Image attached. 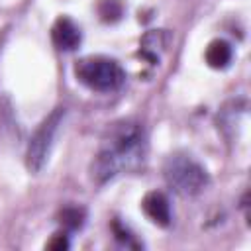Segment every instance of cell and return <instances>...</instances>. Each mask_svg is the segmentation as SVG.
<instances>
[{
  "label": "cell",
  "mask_w": 251,
  "mask_h": 251,
  "mask_svg": "<svg viewBox=\"0 0 251 251\" xmlns=\"http://www.w3.org/2000/svg\"><path fill=\"white\" fill-rule=\"evenodd\" d=\"M147 157V133L141 122L127 118L112 124L98 147L90 173L98 184L116 178L122 173L137 171Z\"/></svg>",
  "instance_id": "6da1fadb"
},
{
  "label": "cell",
  "mask_w": 251,
  "mask_h": 251,
  "mask_svg": "<svg viewBox=\"0 0 251 251\" xmlns=\"http://www.w3.org/2000/svg\"><path fill=\"white\" fill-rule=\"evenodd\" d=\"M75 75L76 78L88 86L90 90L96 92H112L124 84L126 73L122 65L110 57L102 55H92L84 57L75 65Z\"/></svg>",
  "instance_id": "7a4b0ae2"
},
{
  "label": "cell",
  "mask_w": 251,
  "mask_h": 251,
  "mask_svg": "<svg viewBox=\"0 0 251 251\" xmlns=\"http://www.w3.org/2000/svg\"><path fill=\"white\" fill-rule=\"evenodd\" d=\"M163 175H165L167 184L182 196H194L202 192L210 180L206 169L198 161H194L188 155H180V153L167 157Z\"/></svg>",
  "instance_id": "3957f363"
},
{
  "label": "cell",
  "mask_w": 251,
  "mask_h": 251,
  "mask_svg": "<svg viewBox=\"0 0 251 251\" xmlns=\"http://www.w3.org/2000/svg\"><path fill=\"white\" fill-rule=\"evenodd\" d=\"M65 118V110L63 108H57L47 120H43V124L35 129L31 141H29V147H27V155H25V161H27V169L37 173L43 169L47 157H49V151L53 147V139H55V133L61 126Z\"/></svg>",
  "instance_id": "277c9868"
},
{
  "label": "cell",
  "mask_w": 251,
  "mask_h": 251,
  "mask_svg": "<svg viewBox=\"0 0 251 251\" xmlns=\"http://www.w3.org/2000/svg\"><path fill=\"white\" fill-rule=\"evenodd\" d=\"M51 37L57 49L61 51H73L80 45V29L71 18H59L51 27Z\"/></svg>",
  "instance_id": "5b68a950"
},
{
  "label": "cell",
  "mask_w": 251,
  "mask_h": 251,
  "mask_svg": "<svg viewBox=\"0 0 251 251\" xmlns=\"http://www.w3.org/2000/svg\"><path fill=\"white\" fill-rule=\"evenodd\" d=\"M141 208H143L145 216L151 222H155L157 226L167 227L171 224V204H169V198L163 192H159V190L147 192L143 202H141Z\"/></svg>",
  "instance_id": "8992f818"
},
{
  "label": "cell",
  "mask_w": 251,
  "mask_h": 251,
  "mask_svg": "<svg viewBox=\"0 0 251 251\" xmlns=\"http://www.w3.org/2000/svg\"><path fill=\"white\" fill-rule=\"evenodd\" d=\"M233 49L226 39H214L206 47V63L212 69H226L231 63Z\"/></svg>",
  "instance_id": "52a82bcc"
},
{
  "label": "cell",
  "mask_w": 251,
  "mask_h": 251,
  "mask_svg": "<svg viewBox=\"0 0 251 251\" xmlns=\"http://www.w3.org/2000/svg\"><path fill=\"white\" fill-rule=\"evenodd\" d=\"M84 218H86V212L80 206H67L59 214V222L67 229H80L84 224Z\"/></svg>",
  "instance_id": "ba28073f"
},
{
  "label": "cell",
  "mask_w": 251,
  "mask_h": 251,
  "mask_svg": "<svg viewBox=\"0 0 251 251\" xmlns=\"http://www.w3.org/2000/svg\"><path fill=\"white\" fill-rule=\"evenodd\" d=\"M100 16L106 22H116L122 16V4L118 0H102L100 4Z\"/></svg>",
  "instance_id": "9c48e42d"
},
{
  "label": "cell",
  "mask_w": 251,
  "mask_h": 251,
  "mask_svg": "<svg viewBox=\"0 0 251 251\" xmlns=\"http://www.w3.org/2000/svg\"><path fill=\"white\" fill-rule=\"evenodd\" d=\"M69 247V239L65 233H55L51 237V241H47V249H57V251H63Z\"/></svg>",
  "instance_id": "30bf717a"
}]
</instances>
